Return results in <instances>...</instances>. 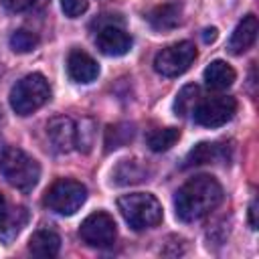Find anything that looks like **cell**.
Masks as SVG:
<instances>
[{
    "instance_id": "cell-5",
    "label": "cell",
    "mask_w": 259,
    "mask_h": 259,
    "mask_svg": "<svg viewBox=\"0 0 259 259\" xmlns=\"http://www.w3.org/2000/svg\"><path fill=\"white\" fill-rule=\"evenodd\" d=\"M87 198V188L73 178H59L55 180L49 190L45 192V206L57 214H75Z\"/></svg>"
},
{
    "instance_id": "cell-19",
    "label": "cell",
    "mask_w": 259,
    "mask_h": 259,
    "mask_svg": "<svg viewBox=\"0 0 259 259\" xmlns=\"http://www.w3.org/2000/svg\"><path fill=\"white\" fill-rule=\"evenodd\" d=\"M198 95H200L198 85H194V83L184 85V87L178 91L176 99H174V111H176V115H180V117L188 115V113L194 109V103H196Z\"/></svg>"
},
{
    "instance_id": "cell-17",
    "label": "cell",
    "mask_w": 259,
    "mask_h": 259,
    "mask_svg": "<svg viewBox=\"0 0 259 259\" xmlns=\"http://www.w3.org/2000/svg\"><path fill=\"white\" fill-rule=\"evenodd\" d=\"M146 176H148V168L142 166L138 160H121L111 172V180L121 186L142 182Z\"/></svg>"
},
{
    "instance_id": "cell-11",
    "label": "cell",
    "mask_w": 259,
    "mask_h": 259,
    "mask_svg": "<svg viewBox=\"0 0 259 259\" xmlns=\"http://www.w3.org/2000/svg\"><path fill=\"white\" fill-rule=\"evenodd\" d=\"M231 158L227 144L219 142H200L184 158V166H202V164H225Z\"/></svg>"
},
{
    "instance_id": "cell-16",
    "label": "cell",
    "mask_w": 259,
    "mask_h": 259,
    "mask_svg": "<svg viewBox=\"0 0 259 259\" xmlns=\"http://www.w3.org/2000/svg\"><path fill=\"white\" fill-rule=\"evenodd\" d=\"M233 81H235V69L225 61H212L204 69V83L214 91H223L231 87Z\"/></svg>"
},
{
    "instance_id": "cell-8",
    "label": "cell",
    "mask_w": 259,
    "mask_h": 259,
    "mask_svg": "<svg viewBox=\"0 0 259 259\" xmlns=\"http://www.w3.org/2000/svg\"><path fill=\"white\" fill-rule=\"evenodd\" d=\"M79 237L85 245L95 247V249H107L115 243L117 237V229H115V221L103 212H91L79 227Z\"/></svg>"
},
{
    "instance_id": "cell-12",
    "label": "cell",
    "mask_w": 259,
    "mask_h": 259,
    "mask_svg": "<svg viewBox=\"0 0 259 259\" xmlns=\"http://www.w3.org/2000/svg\"><path fill=\"white\" fill-rule=\"evenodd\" d=\"M67 73L77 83H91L99 75V65L89 53L81 49H73L67 57Z\"/></svg>"
},
{
    "instance_id": "cell-26",
    "label": "cell",
    "mask_w": 259,
    "mask_h": 259,
    "mask_svg": "<svg viewBox=\"0 0 259 259\" xmlns=\"http://www.w3.org/2000/svg\"><path fill=\"white\" fill-rule=\"evenodd\" d=\"M6 219H8V206H6V198H4V194L0 192V229L4 227Z\"/></svg>"
},
{
    "instance_id": "cell-24",
    "label": "cell",
    "mask_w": 259,
    "mask_h": 259,
    "mask_svg": "<svg viewBox=\"0 0 259 259\" xmlns=\"http://www.w3.org/2000/svg\"><path fill=\"white\" fill-rule=\"evenodd\" d=\"M61 8H63L65 16L77 18V16H81V14L87 12L89 0H61Z\"/></svg>"
},
{
    "instance_id": "cell-14",
    "label": "cell",
    "mask_w": 259,
    "mask_h": 259,
    "mask_svg": "<svg viewBox=\"0 0 259 259\" xmlns=\"http://www.w3.org/2000/svg\"><path fill=\"white\" fill-rule=\"evenodd\" d=\"M182 20V4L180 2H164L156 8L150 10L148 14V22L154 30H172L180 24Z\"/></svg>"
},
{
    "instance_id": "cell-21",
    "label": "cell",
    "mask_w": 259,
    "mask_h": 259,
    "mask_svg": "<svg viewBox=\"0 0 259 259\" xmlns=\"http://www.w3.org/2000/svg\"><path fill=\"white\" fill-rule=\"evenodd\" d=\"M95 142V123L89 117H83L75 125V146L81 152H89Z\"/></svg>"
},
{
    "instance_id": "cell-1",
    "label": "cell",
    "mask_w": 259,
    "mask_h": 259,
    "mask_svg": "<svg viewBox=\"0 0 259 259\" xmlns=\"http://www.w3.org/2000/svg\"><path fill=\"white\" fill-rule=\"evenodd\" d=\"M223 202V188L217 182V178L208 174H200L184 182L176 196H174V208L176 217L182 223H194L202 217H206L210 210H214Z\"/></svg>"
},
{
    "instance_id": "cell-25",
    "label": "cell",
    "mask_w": 259,
    "mask_h": 259,
    "mask_svg": "<svg viewBox=\"0 0 259 259\" xmlns=\"http://www.w3.org/2000/svg\"><path fill=\"white\" fill-rule=\"evenodd\" d=\"M217 36H219V30H217L214 26H210V28H204V30H202V40H204L206 45L214 42V40H217Z\"/></svg>"
},
{
    "instance_id": "cell-2",
    "label": "cell",
    "mask_w": 259,
    "mask_h": 259,
    "mask_svg": "<svg viewBox=\"0 0 259 259\" xmlns=\"http://www.w3.org/2000/svg\"><path fill=\"white\" fill-rule=\"evenodd\" d=\"M117 208L134 231H146L162 221V204L150 192H134L117 198Z\"/></svg>"
},
{
    "instance_id": "cell-9",
    "label": "cell",
    "mask_w": 259,
    "mask_h": 259,
    "mask_svg": "<svg viewBox=\"0 0 259 259\" xmlns=\"http://www.w3.org/2000/svg\"><path fill=\"white\" fill-rule=\"evenodd\" d=\"M95 47L107 57H121L132 49V36L121 24H101L95 32Z\"/></svg>"
},
{
    "instance_id": "cell-22",
    "label": "cell",
    "mask_w": 259,
    "mask_h": 259,
    "mask_svg": "<svg viewBox=\"0 0 259 259\" xmlns=\"http://www.w3.org/2000/svg\"><path fill=\"white\" fill-rule=\"evenodd\" d=\"M10 49L14 51V53H20V55H24V53H30V51H34L36 47H38V34L36 32H32V30H16V32H12V36H10Z\"/></svg>"
},
{
    "instance_id": "cell-23",
    "label": "cell",
    "mask_w": 259,
    "mask_h": 259,
    "mask_svg": "<svg viewBox=\"0 0 259 259\" xmlns=\"http://www.w3.org/2000/svg\"><path fill=\"white\" fill-rule=\"evenodd\" d=\"M0 2L10 12H34L40 10L49 0H0Z\"/></svg>"
},
{
    "instance_id": "cell-7",
    "label": "cell",
    "mask_w": 259,
    "mask_h": 259,
    "mask_svg": "<svg viewBox=\"0 0 259 259\" xmlns=\"http://www.w3.org/2000/svg\"><path fill=\"white\" fill-rule=\"evenodd\" d=\"M196 59V47L190 40H180L162 49L154 57V69L164 77H178L182 75Z\"/></svg>"
},
{
    "instance_id": "cell-3",
    "label": "cell",
    "mask_w": 259,
    "mask_h": 259,
    "mask_svg": "<svg viewBox=\"0 0 259 259\" xmlns=\"http://www.w3.org/2000/svg\"><path fill=\"white\" fill-rule=\"evenodd\" d=\"M0 170L6 182L22 192L32 190L40 178L38 162L20 148H6L0 156Z\"/></svg>"
},
{
    "instance_id": "cell-4",
    "label": "cell",
    "mask_w": 259,
    "mask_h": 259,
    "mask_svg": "<svg viewBox=\"0 0 259 259\" xmlns=\"http://www.w3.org/2000/svg\"><path fill=\"white\" fill-rule=\"evenodd\" d=\"M51 97L49 81L40 73H30L16 81L10 89V107L18 115H30L32 111L40 109Z\"/></svg>"
},
{
    "instance_id": "cell-27",
    "label": "cell",
    "mask_w": 259,
    "mask_h": 259,
    "mask_svg": "<svg viewBox=\"0 0 259 259\" xmlns=\"http://www.w3.org/2000/svg\"><path fill=\"white\" fill-rule=\"evenodd\" d=\"M249 225L251 229H257V200L249 204Z\"/></svg>"
},
{
    "instance_id": "cell-20",
    "label": "cell",
    "mask_w": 259,
    "mask_h": 259,
    "mask_svg": "<svg viewBox=\"0 0 259 259\" xmlns=\"http://www.w3.org/2000/svg\"><path fill=\"white\" fill-rule=\"evenodd\" d=\"M134 138V125L130 123H117V125H111L107 127L105 132V150H115L119 146H123L125 142H130Z\"/></svg>"
},
{
    "instance_id": "cell-13",
    "label": "cell",
    "mask_w": 259,
    "mask_h": 259,
    "mask_svg": "<svg viewBox=\"0 0 259 259\" xmlns=\"http://www.w3.org/2000/svg\"><path fill=\"white\" fill-rule=\"evenodd\" d=\"M257 18H255V14H247L237 26H235V30H233V34H231V38H229V45H227V49H229V53L231 55H243L253 42H255V38H257Z\"/></svg>"
},
{
    "instance_id": "cell-6",
    "label": "cell",
    "mask_w": 259,
    "mask_h": 259,
    "mask_svg": "<svg viewBox=\"0 0 259 259\" xmlns=\"http://www.w3.org/2000/svg\"><path fill=\"white\" fill-rule=\"evenodd\" d=\"M237 111V101L235 97L229 95H212L202 101H198L192 109V117L198 125L202 127H221Z\"/></svg>"
},
{
    "instance_id": "cell-10",
    "label": "cell",
    "mask_w": 259,
    "mask_h": 259,
    "mask_svg": "<svg viewBox=\"0 0 259 259\" xmlns=\"http://www.w3.org/2000/svg\"><path fill=\"white\" fill-rule=\"evenodd\" d=\"M47 140L59 154H67L75 146V123L67 115H57L47 123Z\"/></svg>"
},
{
    "instance_id": "cell-18",
    "label": "cell",
    "mask_w": 259,
    "mask_h": 259,
    "mask_svg": "<svg viewBox=\"0 0 259 259\" xmlns=\"http://www.w3.org/2000/svg\"><path fill=\"white\" fill-rule=\"evenodd\" d=\"M180 138V130L176 127H160L148 134V146L152 152H166L170 150Z\"/></svg>"
},
{
    "instance_id": "cell-15",
    "label": "cell",
    "mask_w": 259,
    "mask_h": 259,
    "mask_svg": "<svg viewBox=\"0 0 259 259\" xmlns=\"http://www.w3.org/2000/svg\"><path fill=\"white\" fill-rule=\"evenodd\" d=\"M61 249V237L51 229H40L28 239V251L34 257H55Z\"/></svg>"
}]
</instances>
